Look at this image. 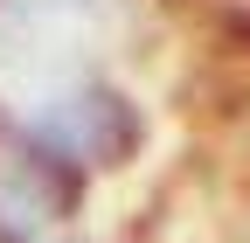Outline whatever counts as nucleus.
<instances>
[{
  "label": "nucleus",
  "mask_w": 250,
  "mask_h": 243,
  "mask_svg": "<svg viewBox=\"0 0 250 243\" xmlns=\"http://www.w3.org/2000/svg\"><path fill=\"white\" fill-rule=\"evenodd\" d=\"M42 139H56L83 174L90 167H125L139 153V139H146V118H139V104L125 98V90L83 83L70 98H56V111L42 118Z\"/></svg>",
  "instance_id": "2"
},
{
  "label": "nucleus",
  "mask_w": 250,
  "mask_h": 243,
  "mask_svg": "<svg viewBox=\"0 0 250 243\" xmlns=\"http://www.w3.org/2000/svg\"><path fill=\"white\" fill-rule=\"evenodd\" d=\"M83 208V167L62 153L42 125H7L0 132V229L14 243L70 223Z\"/></svg>",
  "instance_id": "1"
},
{
  "label": "nucleus",
  "mask_w": 250,
  "mask_h": 243,
  "mask_svg": "<svg viewBox=\"0 0 250 243\" xmlns=\"http://www.w3.org/2000/svg\"><path fill=\"white\" fill-rule=\"evenodd\" d=\"M28 243H83V236H28Z\"/></svg>",
  "instance_id": "3"
}]
</instances>
